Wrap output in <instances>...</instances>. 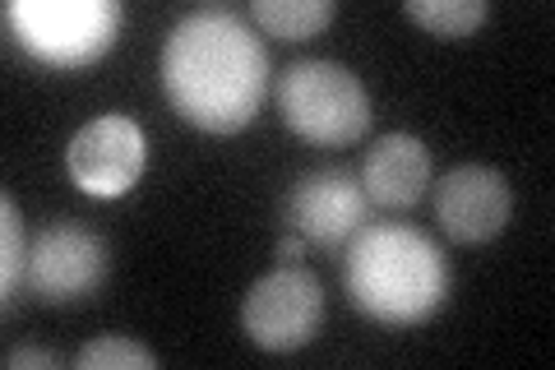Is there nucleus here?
Returning <instances> with one entry per match:
<instances>
[{
    "instance_id": "f257e3e1",
    "label": "nucleus",
    "mask_w": 555,
    "mask_h": 370,
    "mask_svg": "<svg viewBox=\"0 0 555 370\" xmlns=\"http://www.w3.org/2000/svg\"><path fill=\"white\" fill-rule=\"evenodd\" d=\"M167 102L208 135L246 130L269 93V51L255 24L228 5H199L163 42Z\"/></svg>"
},
{
    "instance_id": "f03ea898",
    "label": "nucleus",
    "mask_w": 555,
    "mask_h": 370,
    "mask_svg": "<svg viewBox=\"0 0 555 370\" xmlns=\"http://www.w3.org/2000/svg\"><path fill=\"white\" fill-rule=\"evenodd\" d=\"M343 288L361 315L375 324L408 329L426 324L444 306L454 273L449 259L426 232L408 222H366L347 245Z\"/></svg>"
},
{
    "instance_id": "7ed1b4c3",
    "label": "nucleus",
    "mask_w": 555,
    "mask_h": 370,
    "mask_svg": "<svg viewBox=\"0 0 555 370\" xmlns=\"http://www.w3.org/2000/svg\"><path fill=\"white\" fill-rule=\"evenodd\" d=\"M5 24L28 56L51 69H79L107 56L126 5L120 0H10Z\"/></svg>"
},
{
    "instance_id": "20e7f679",
    "label": "nucleus",
    "mask_w": 555,
    "mask_h": 370,
    "mask_svg": "<svg viewBox=\"0 0 555 370\" xmlns=\"http://www.w3.org/2000/svg\"><path fill=\"white\" fill-rule=\"evenodd\" d=\"M278 112L310 144L338 149L371 130V98L338 61H292L278 75Z\"/></svg>"
},
{
    "instance_id": "39448f33",
    "label": "nucleus",
    "mask_w": 555,
    "mask_h": 370,
    "mask_svg": "<svg viewBox=\"0 0 555 370\" xmlns=\"http://www.w3.org/2000/svg\"><path fill=\"white\" fill-rule=\"evenodd\" d=\"M112 269L107 241L93 227H83L75 218H51L28 245V269L24 283L28 292L47 306H69L83 302L102 288V278Z\"/></svg>"
},
{
    "instance_id": "423d86ee",
    "label": "nucleus",
    "mask_w": 555,
    "mask_h": 370,
    "mask_svg": "<svg viewBox=\"0 0 555 370\" xmlns=\"http://www.w3.org/2000/svg\"><path fill=\"white\" fill-rule=\"evenodd\" d=\"M324 320V288L301 264H283L255 278L241 302V329L264 352H297L320 333Z\"/></svg>"
},
{
    "instance_id": "0eeeda50",
    "label": "nucleus",
    "mask_w": 555,
    "mask_h": 370,
    "mask_svg": "<svg viewBox=\"0 0 555 370\" xmlns=\"http://www.w3.org/2000/svg\"><path fill=\"white\" fill-rule=\"evenodd\" d=\"M144 157H149V139L139 130V120L107 112L93 116L89 126H79V135L65 149V167L83 195L116 200L134 190V181L144 176Z\"/></svg>"
},
{
    "instance_id": "6e6552de",
    "label": "nucleus",
    "mask_w": 555,
    "mask_h": 370,
    "mask_svg": "<svg viewBox=\"0 0 555 370\" xmlns=\"http://www.w3.org/2000/svg\"><path fill=\"white\" fill-rule=\"evenodd\" d=\"M366 190H361V176L343 171V167H320L306 171L297 186L287 190L283 200V222L297 237H306V245L315 241L324 251L347 245L361 227H366Z\"/></svg>"
},
{
    "instance_id": "1a4fd4ad",
    "label": "nucleus",
    "mask_w": 555,
    "mask_h": 370,
    "mask_svg": "<svg viewBox=\"0 0 555 370\" xmlns=\"http://www.w3.org/2000/svg\"><path fill=\"white\" fill-rule=\"evenodd\" d=\"M509 214H514V190L505 171H495L486 163H463L440 176L436 222L444 227L449 241H459V245L495 241L509 227Z\"/></svg>"
},
{
    "instance_id": "9d476101",
    "label": "nucleus",
    "mask_w": 555,
    "mask_h": 370,
    "mask_svg": "<svg viewBox=\"0 0 555 370\" xmlns=\"http://www.w3.org/2000/svg\"><path fill=\"white\" fill-rule=\"evenodd\" d=\"M430 186V149L416 135H385L361 163V190L379 208H412Z\"/></svg>"
},
{
    "instance_id": "9b49d317",
    "label": "nucleus",
    "mask_w": 555,
    "mask_h": 370,
    "mask_svg": "<svg viewBox=\"0 0 555 370\" xmlns=\"http://www.w3.org/2000/svg\"><path fill=\"white\" fill-rule=\"evenodd\" d=\"M250 24L264 28L269 38L306 42L334 24V0H255Z\"/></svg>"
},
{
    "instance_id": "f8f14e48",
    "label": "nucleus",
    "mask_w": 555,
    "mask_h": 370,
    "mask_svg": "<svg viewBox=\"0 0 555 370\" xmlns=\"http://www.w3.org/2000/svg\"><path fill=\"white\" fill-rule=\"evenodd\" d=\"M403 14L412 24H422L426 33H436V38H473V33L486 24V14L491 5L486 0H408Z\"/></svg>"
},
{
    "instance_id": "ddd939ff",
    "label": "nucleus",
    "mask_w": 555,
    "mask_h": 370,
    "mask_svg": "<svg viewBox=\"0 0 555 370\" xmlns=\"http://www.w3.org/2000/svg\"><path fill=\"white\" fill-rule=\"evenodd\" d=\"M0 296H5V310H14V296H20V278L28 269V251H24V218L14 195H0Z\"/></svg>"
},
{
    "instance_id": "4468645a",
    "label": "nucleus",
    "mask_w": 555,
    "mask_h": 370,
    "mask_svg": "<svg viewBox=\"0 0 555 370\" xmlns=\"http://www.w3.org/2000/svg\"><path fill=\"white\" fill-rule=\"evenodd\" d=\"M75 366L79 370H120V366L153 370V366H158V357H153V347H144L139 339H126V333H102V339L79 347Z\"/></svg>"
},
{
    "instance_id": "2eb2a0df",
    "label": "nucleus",
    "mask_w": 555,
    "mask_h": 370,
    "mask_svg": "<svg viewBox=\"0 0 555 370\" xmlns=\"http://www.w3.org/2000/svg\"><path fill=\"white\" fill-rule=\"evenodd\" d=\"M5 366H10V370H28V366L61 370V352H47V347H10V352H5Z\"/></svg>"
},
{
    "instance_id": "dca6fc26",
    "label": "nucleus",
    "mask_w": 555,
    "mask_h": 370,
    "mask_svg": "<svg viewBox=\"0 0 555 370\" xmlns=\"http://www.w3.org/2000/svg\"><path fill=\"white\" fill-rule=\"evenodd\" d=\"M306 255V237H297V232H287L283 241H278V259H287V264H297Z\"/></svg>"
}]
</instances>
